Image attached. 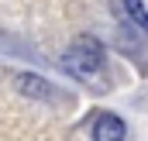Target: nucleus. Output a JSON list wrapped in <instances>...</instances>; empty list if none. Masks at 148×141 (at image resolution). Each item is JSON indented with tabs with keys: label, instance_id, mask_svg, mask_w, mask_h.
Segmentation results:
<instances>
[{
	"label": "nucleus",
	"instance_id": "obj_4",
	"mask_svg": "<svg viewBox=\"0 0 148 141\" xmlns=\"http://www.w3.org/2000/svg\"><path fill=\"white\" fill-rule=\"evenodd\" d=\"M124 10H127V17H131L141 31H148V10H145V0H124Z\"/></svg>",
	"mask_w": 148,
	"mask_h": 141
},
{
	"label": "nucleus",
	"instance_id": "obj_3",
	"mask_svg": "<svg viewBox=\"0 0 148 141\" xmlns=\"http://www.w3.org/2000/svg\"><path fill=\"white\" fill-rule=\"evenodd\" d=\"M10 79L17 83L21 93H28V97H35V100H52V86H48V79H41V76H35V72H14Z\"/></svg>",
	"mask_w": 148,
	"mask_h": 141
},
{
	"label": "nucleus",
	"instance_id": "obj_2",
	"mask_svg": "<svg viewBox=\"0 0 148 141\" xmlns=\"http://www.w3.org/2000/svg\"><path fill=\"white\" fill-rule=\"evenodd\" d=\"M90 134H93V141H121L127 134V127H124V120L117 114H100Z\"/></svg>",
	"mask_w": 148,
	"mask_h": 141
},
{
	"label": "nucleus",
	"instance_id": "obj_1",
	"mask_svg": "<svg viewBox=\"0 0 148 141\" xmlns=\"http://www.w3.org/2000/svg\"><path fill=\"white\" fill-rule=\"evenodd\" d=\"M100 66H103V48H100L97 38H90V35L76 38L73 48L62 55V69L69 76H76V79H93L100 72Z\"/></svg>",
	"mask_w": 148,
	"mask_h": 141
}]
</instances>
